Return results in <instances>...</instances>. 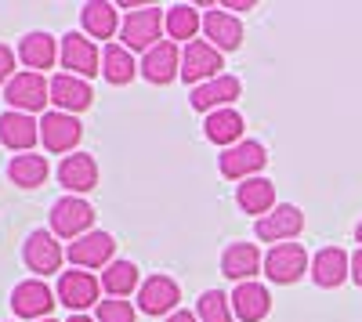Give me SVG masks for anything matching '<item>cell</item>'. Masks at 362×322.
<instances>
[{
  "label": "cell",
  "mask_w": 362,
  "mask_h": 322,
  "mask_svg": "<svg viewBox=\"0 0 362 322\" xmlns=\"http://www.w3.org/2000/svg\"><path fill=\"white\" fill-rule=\"evenodd\" d=\"M80 22H83V37L90 40H109L124 22L116 15V4H105V0H90V4L80 8Z\"/></svg>",
  "instance_id": "27"
},
{
  "label": "cell",
  "mask_w": 362,
  "mask_h": 322,
  "mask_svg": "<svg viewBox=\"0 0 362 322\" xmlns=\"http://www.w3.org/2000/svg\"><path fill=\"white\" fill-rule=\"evenodd\" d=\"M351 279H355V282L362 286V246H358V250L351 254Z\"/></svg>",
  "instance_id": "35"
},
{
  "label": "cell",
  "mask_w": 362,
  "mask_h": 322,
  "mask_svg": "<svg viewBox=\"0 0 362 322\" xmlns=\"http://www.w3.org/2000/svg\"><path fill=\"white\" fill-rule=\"evenodd\" d=\"M18 62L29 66V73H40V69H51L58 62V40L44 29H33L18 40Z\"/></svg>",
  "instance_id": "24"
},
{
  "label": "cell",
  "mask_w": 362,
  "mask_h": 322,
  "mask_svg": "<svg viewBox=\"0 0 362 322\" xmlns=\"http://www.w3.org/2000/svg\"><path fill=\"white\" fill-rule=\"evenodd\" d=\"M40 322H58V318H40Z\"/></svg>",
  "instance_id": "40"
},
{
  "label": "cell",
  "mask_w": 362,
  "mask_h": 322,
  "mask_svg": "<svg viewBox=\"0 0 362 322\" xmlns=\"http://www.w3.org/2000/svg\"><path fill=\"white\" fill-rule=\"evenodd\" d=\"M8 304H11V311L18 318L40 322V318H51V308L58 304V297H54V290L44 279H25V282H18L11 290V301Z\"/></svg>",
  "instance_id": "12"
},
{
  "label": "cell",
  "mask_w": 362,
  "mask_h": 322,
  "mask_svg": "<svg viewBox=\"0 0 362 322\" xmlns=\"http://www.w3.org/2000/svg\"><path fill=\"white\" fill-rule=\"evenodd\" d=\"M22 261H25V268L33 272L37 279H47L51 272L62 268L66 250H62V243H58L54 232L33 228V232L25 236V243H22Z\"/></svg>",
  "instance_id": "6"
},
{
  "label": "cell",
  "mask_w": 362,
  "mask_h": 322,
  "mask_svg": "<svg viewBox=\"0 0 362 322\" xmlns=\"http://www.w3.org/2000/svg\"><path fill=\"white\" fill-rule=\"evenodd\" d=\"M225 69V58L214 44L206 40H192L185 44V51H181V80L185 83H206V80H218Z\"/></svg>",
  "instance_id": "10"
},
{
  "label": "cell",
  "mask_w": 362,
  "mask_h": 322,
  "mask_svg": "<svg viewBox=\"0 0 362 322\" xmlns=\"http://www.w3.org/2000/svg\"><path fill=\"white\" fill-rule=\"evenodd\" d=\"M80 138H83V127H80L76 116L58 112V109L44 112V120H40V141H44L47 153H73Z\"/></svg>",
  "instance_id": "13"
},
{
  "label": "cell",
  "mask_w": 362,
  "mask_h": 322,
  "mask_svg": "<svg viewBox=\"0 0 362 322\" xmlns=\"http://www.w3.org/2000/svg\"><path fill=\"white\" fill-rule=\"evenodd\" d=\"M138 73H141V66L134 62V54H131L124 44H105V51H102V76H105L109 83L124 87V83H131Z\"/></svg>",
  "instance_id": "29"
},
{
  "label": "cell",
  "mask_w": 362,
  "mask_h": 322,
  "mask_svg": "<svg viewBox=\"0 0 362 322\" xmlns=\"http://www.w3.org/2000/svg\"><path fill=\"white\" fill-rule=\"evenodd\" d=\"M90 225H95V207L83 199V196H62L54 199L51 207V232L58 239H69L76 243L80 236H87Z\"/></svg>",
  "instance_id": "4"
},
{
  "label": "cell",
  "mask_w": 362,
  "mask_h": 322,
  "mask_svg": "<svg viewBox=\"0 0 362 322\" xmlns=\"http://www.w3.org/2000/svg\"><path fill=\"white\" fill-rule=\"evenodd\" d=\"M102 290L109 297H131L134 290H141V275L134 261H112L102 272Z\"/></svg>",
  "instance_id": "30"
},
{
  "label": "cell",
  "mask_w": 362,
  "mask_h": 322,
  "mask_svg": "<svg viewBox=\"0 0 362 322\" xmlns=\"http://www.w3.org/2000/svg\"><path fill=\"white\" fill-rule=\"evenodd\" d=\"M15 76V51L8 44H0V83L8 87V80Z\"/></svg>",
  "instance_id": "34"
},
{
  "label": "cell",
  "mask_w": 362,
  "mask_h": 322,
  "mask_svg": "<svg viewBox=\"0 0 362 322\" xmlns=\"http://www.w3.org/2000/svg\"><path fill=\"white\" fill-rule=\"evenodd\" d=\"M268 167V149L261 141L254 138H243L239 145H232V149H225L218 156V170H221V178L228 181H250V178H261V170Z\"/></svg>",
  "instance_id": "1"
},
{
  "label": "cell",
  "mask_w": 362,
  "mask_h": 322,
  "mask_svg": "<svg viewBox=\"0 0 362 322\" xmlns=\"http://www.w3.org/2000/svg\"><path fill=\"white\" fill-rule=\"evenodd\" d=\"M47 174H51V167H47V156H40V153H22V156L8 160V178L18 189H40L47 181Z\"/></svg>",
  "instance_id": "28"
},
{
  "label": "cell",
  "mask_w": 362,
  "mask_h": 322,
  "mask_svg": "<svg viewBox=\"0 0 362 322\" xmlns=\"http://www.w3.org/2000/svg\"><path fill=\"white\" fill-rule=\"evenodd\" d=\"M300 232H305V214H300V207H293V203H279L276 210L257 217V225H254V236L261 243H272V246L293 243Z\"/></svg>",
  "instance_id": "9"
},
{
  "label": "cell",
  "mask_w": 362,
  "mask_h": 322,
  "mask_svg": "<svg viewBox=\"0 0 362 322\" xmlns=\"http://www.w3.org/2000/svg\"><path fill=\"white\" fill-rule=\"evenodd\" d=\"M40 141V124L33 120V116H25V112H15L8 109L4 116H0V145L11 153H33V145Z\"/></svg>",
  "instance_id": "16"
},
{
  "label": "cell",
  "mask_w": 362,
  "mask_h": 322,
  "mask_svg": "<svg viewBox=\"0 0 362 322\" xmlns=\"http://www.w3.org/2000/svg\"><path fill=\"white\" fill-rule=\"evenodd\" d=\"M95 322H138V308L124 297H109V301H98Z\"/></svg>",
  "instance_id": "33"
},
{
  "label": "cell",
  "mask_w": 362,
  "mask_h": 322,
  "mask_svg": "<svg viewBox=\"0 0 362 322\" xmlns=\"http://www.w3.org/2000/svg\"><path fill=\"white\" fill-rule=\"evenodd\" d=\"M243 95V83H239V76H232V73H221L218 80H206V83H199V87H192V109H199V112H218V109H232V102Z\"/></svg>",
  "instance_id": "14"
},
{
  "label": "cell",
  "mask_w": 362,
  "mask_h": 322,
  "mask_svg": "<svg viewBox=\"0 0 362 322\" xmlns=\"http://www.w3.org/2000/svg\"><path fill=\"white\" fill-rule=\"evenodd\" d=\"M69 322H95L90 315H69Z\"/></svg>",
  "instance_id": "38"
},
{
  "label": "cell",
  "mask_w": 362,
  "mask_h": 322,
  "mask_svg": "<svg viewBox=\"0 0 362 322\" xmlns=\"http://www.w3.org/2000/svg\"><path fill=\"white\" fill-rule=\"evenodd\" d=\"M141 76L148 83H170L174 76H181V51L174 40H160L153 51L141 54Z\"/></svg>",
  "instance_id": "20"
},
{
  "label": "cell",
  "mask_w": 362,
  "mask_h": 322,
  "mask_svg": "<svg viewBox=\"0 0 362 322\" xmlns=\"http://www.w3.org/2000/svg\"><path fill=\"white\" fill-rule=\"evenodd\" d=\"M58 62H62V69L69 76H80V80H90V76H98L102 73V51L98 44L83 37V33H69L58 40Z\"/></svg>",
  "instance_id": "5"
},
{
  "label": "cell",
  "mask_w": 362,
  "mask_h": 322,
  "mask_svg": "<svg viewBox=\"0 0 362 322\" xmlns=\"http://www.w3.org/2000/svg\"><path fill=\"white\" fill-rule=\"evenodd\" d=\"M351 275V257L341 246H326L312 257V282L322 290H337Z\"/></svg>",
  "instance_id": "21"
},
{
  "label": "cell",
  "mask_w": 362,
  "mask_h": 322,
  "mask_svg": "<svg viewBox=\"0 0 362 322\" xmlns=\"http://www.w3.org/2000/svg\"><path fill=\"white\" fill-rule=\"evenodd\" d=\"M163 25H167V37H170V40L192 44V37L203 29V18H199V11H196L192 4H174V8H167Z\"/></svg>",
  "instance_id": "31"
},
{
  "label": "cell",
  "mask_w": 362,
  "mask_h": 322,
  "mask_svg": "<svg viewBox=\"0 0 362 322\" xmlns=\"http://www.w3.org/2000/svg\"><path fill=\"white\" fill-rule=\"evenodd\" d=\"M167 322H199L196 311H185V308H177L174 315H167Z\"/></svg>",
  "instance_id": "36"
},
{
  "label": "cell",
  "mask_w": 362,
  "mask_h": 322,
  "mask_svg": "<svg viewBox=\"0 0 362 322\" xmlns=\"http://www.w3.org/2000/svg\"><path fill=\"white\" fill-rule=\"evenodd\" d=\"M181 301V286L170 275H148L138 290V308L145 315H174Z\"/></svg>",
  "instance_id": "15"
},
{
  "label": "cell",
  "mask_w": 362,
  "mask_h": 322,
  "mask_svg": "<svg viewBox=\"0 0 362 322\" xmlns=\"http://www.w3.org/2000/svg\"><path fill=\"white\" fill-rule=\"evenodd\" d=\"M225 11H254V0H247V4H243V0H228Z\"/></svg>",
  "instance_id": "37"
},
{
  "label": "cell",
  "mask_w": 362,
  "mask_h": 322,
  "mask_svg": "<svg viewBox=\"0 0 362 322\" xmlns=\"http://www.w3.org/2000/svg\"><path fill=\"white\" fill-rule=\"evenodd\" d=\"M232 297L221 290H203L196 301V318L199 322H232Z\"/></svg>",
  "instance_id": "32"
},
{
  "label": "cell",
  "mask_w": 362,
  "mask_h": 322,
  "mask_svg": "<svg viewBox=\"0 0 362 322\" xmlns=\"http://www.w3.org/2000/svg\"><path fill=\"white\" fill-rule=\"evenodd\" d=\"M90 102H95V91H90V83H87V80L69 76V73L51 76V105H54L58 112L76 116V112H83Z\"/></svg>",
  "instance_id": "19"
},
{
  "label": "cell",
  "mask_w": 362,
  "mask_h": 322,
  "mask_svg": "<svg viewBox=\"0 0 362 322\" xmlns=\"http://www.w3.org/2000/svg\"><path fill=\"white\" fill-rule=\"evenodd\" d=\"M98 294H102V279L95 272H83V268L62 272L58 275V286H54L58 304H66L73 315H83L87 308H98Z\"/></svg>",
  "instance_id": "3"
},
{
  "label": "cell",
  "mask_w": 362,
  "mask_h": 322,
  "mask_svg": "<svg viewBox=\"0 0 362 322\" xmlns=\"http://www.w3.org/2000/svg\"><path fill=\"white\" fill-rule=\"evenodd\" d=\"M355 239H358V243H362V221H358V225H355Z\"/></svg>",
  "instance_id": "39"
},
{
  "label": "cell",
  "mask_w": 362,
  "mask_h": 322,
  "mask_svg": "<svg viewBox=\"0 0 362 322\" xmlns=\"http://www.w3.org/2000/svg\"><path fill=\"white\" fill-rule=\"evenodd\" d=\"M4 98L15 112H44V105L51 102V80H44V73H15L4 87Z\"/></svg>",
  "instance_id": "8"
},
{
  "label": "cell",
  "mask_w": 362,
  "mask_h": 322,
  "mask_svg": "<svg viewBox=\"0 0 362 322\" xmlns=\"http://www.w3.org/2000/svg\"><path fill=\"white\" fill-rule=\"evenodd\" d=\"M112 254H116V239L109 232H87L76 243L66 246V257L73 268H83V272H95V268H109L112 265Z\"/></svg>",
  "instance_id": "11"
},
{
  "label": "cell",
  "mask_w": 362,
  "mask_h": 322,
  "mask_svg": "<svg viewBox=\"0 0 362 322\" xmlns=\"http://www.w3.org/2000/svg\"><path fill=\"white\" fill-rule=\"evenodd\" d=\"M305 272H312V257L300 243H279L264 254V275L276 286H290Z\"/></svg>",
  "instance_id": "7"
},
{
  "label": "cell",
  "mask_w": 362,
  "mask_h": 322,
  "mask_svg": "<svg viewBox=\"0 0 362 322\" xmlns=\"http://www.w3.org/2000/svg\"><path fill=\"white\" fill-rule=\"evenodd\" d=\"M58 185L69 196H83L90 189H98V160L90 153H73L58 167Z\"/></svg>",
  "instance_id": "17"
},
{
  "label": "cell",
  "mask_w": 362,
  "mask_h": 322,
  "mask_svg": "<svg viewBox=\"0 0 362 322\" xmlns=\"http://www.w3.org/2000/svg\"><path fill=\"white\" fill-rule=\"evenodd\" d=\"M203 33H206V44H214L221 54L225 51H235L239 44H243V22H239L232 11H206L203 15Z\"/></svg>",
  "instance_id": "22"
},
{
  "label": "cell",
  "mask_w": 362,
  "mask_h": 322,
  "mask_svg": "<svg viewBox=\"0 0 362 322\" xmlns=\"http://www.w3.org/2000/svg\"><path fill=\"white\" fill-rule=\"evenodd\" d=\"M232 311H235L239 322H261V318H268V311H272L268 286H261L257 279L254 282H239L232 290Z\"/></svg>",
  "instance_id": "23"
},
{
  "label": "cell",
  "mask_w": 362,
  "mask_h": 322,
  "mask_svg": "<svg viewBox=\"0 0 362 322\" xmlns=\"http://www.w3.org/2000/svg\"><path fill=\"white\" fill-rule=\"evenodd\" d=\"M243 127H247V120H243V112H239V109H218V112H210L203 120L206 141L221 145V149H232V145L243 141Z\"/></svg>",
  "instance_id": "25"
},
{
  "label": "cell",
  "mask_w": 362,
  "mask_h": 322,
  "mask_svg": "<svg viewBox=\"0 0 362 322\" xmlns=\"http://www.w3.org/2000/svg\"><path fill=\"white\" fill-rule=\"evenodd\" d=\"M264 268V257L254 243H228L225 254H221V275L232 279L235 286L239 282H254V275Z\"/></svg>",
  "instance_id": "18"
},
{
  "label": "cell",
  "mask_w": 362,
  "mask_h": 322,
  "mask_svg": "<svg viewBox=\"0 0 362 322\" xmlns=\"http://www.w3.org/2000/svg\"><path fill=\"white\" fill-rule=\"evenodd\" d=\"M167 11H160L156 4L148 8H138V11H127L124 25H119V40H124V47L134 54V51H153L160 44V33H167L163 25Z\"/></svg>",
  "instance_id": "2"
},
{
  "label": "cell",
  "mask_w": 362,
  "mask_h": 322,
  "mask_svg": "<svg viewBox=\"0 0 362 322\" xmlns=\"http://www.w3.org/2000/svg\"><path fill=\"white\" fill-rule=\"evenodd\" d=\"M235 203H239V210H247V214H272L279 207L276 203V181H268V178H250L235 189Z\"/></svg>",
  "instance_id": "26"
}]
</instances>
